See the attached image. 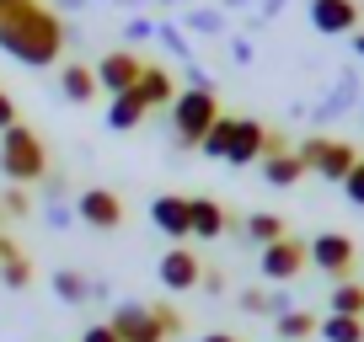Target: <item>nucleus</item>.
I'll list each match as a JSON object with an SVG mask.
<instances>
[{
    "mask_svg": "<svg viewBox=\"0 0 364 342\" xmlns=\"http://www.w3.org/2000/svg\"><path fill=\"white\" fill-rule=\"evenodd\" d=\"M0 48L27 70H48L65 54V22L43 0H22L11 11H0Z\"/></svg>",
    "mask_w": 364,
    "mask_h": 342,
    "instance_id": "nucleus-1",
    "label": "nucleus"
},
{
    "mask_svg": "<svg viewBox=\"0 0 364 342\" xmlns=\"http://www.w3.org/2000/svg\"><path fill=\"white\" fill-rule=\"evenodd\" d=\"M48 171H54L48 166V145L33 123H11L0 134V177L11 187H38Z\"/></svg>",
    "mask_w": 364,
    "mask_h": 342,
    "instance_id": "nucleus-2",
    "label": "nucleus"
},
{
    "mask_svg": "<svg viewBox=\"0 0 364 342\" xmlns=\"http://www.w3.org/2000/svg\"><path fill=\"white\" fill-rule=\"evenodd\" d=\"M107 326L118 331V342H171V337H182V310L177 305H134V299H124V305H113Z\"/></svg>",
    "mask_w": 364,
    "mask_h": 342,
    "instance_id": "nucleus-3",
    "label": "nucleus"
},
{
    "mask_svg": "<svg viewBox=\"0 0 364 342\" xmlns=\"http://www.w3.org/2000/svg\"><path fill=\"white\" fill-rule=\"evenodd\" d=\"M220 118V96L215 92H193V86H182L177 102H171V134H177V150H198L204 134L215 128Z\"/></svg>",
    "mask_w": 364,
    "mask_h": 342,
    "instance_id": "nucleus-4",
    "label": "nucleus"
},
{
    "mask_svg": "<svg viewBox=\"0 0 364 342\" xmlns=\"http://www.w3.org/2000/svg\"><path fill=\"white\" fill-rule=\"evenodd\" d=\"M295 155H300V166H306V171H316L321 182H343V177L353 171V160H359V150H353L348 139L311 134V139H300V145H295Z\"/></svg>",
    "mask_w": 364,
    "mask_h": 342,
    "instance_id": "nucleus-5",
    "label": "nucleus"
},
{
    "mask_svg": "<svg viewBox=\"0 0 364 342\" xmlns=\"http://www.w3.org/2000/svg\"><path fill=\"white\" fill-rule=\"evenodd\" d=\"M306 251H311V267H321L332 284L353 278V267H359V246H353L348 236H338V230H321V236H311Z\"/></svg>",
    "mask_w": 364,
    "mask_h": 342,
    "instance_id": "nucleus-6",
    "label": "nucleus"
},
{
    "mask_svg": "<svg viewBox=\"0 0 364 342\" xmlns=\"http://www.w3.org/2000/svg\"><path fill=\"white\" fill-rule=\"evenodd\" d=\"M75 219H80L86 230L113 236V230H124L129 209H124V198H118L113 187H80V193H75Z\"/></svg>",
    "mask_w": 364,
    "mask_h": 342,
    "instance_id": "nucleus-7",
    "label": "nucleus"
},
{
    "mask_svg": "<svg viewBox=\"0 0 364 342\" xmlns=\"http://www.w3.org/2000/svg\"><path fill=\"white\" fill-rule=\"evenodd\" d=\"M306 267H311V251H306L300 236H284V241H273V246L257 251V273L268 278V284H295Z\"/></svg>",
    "mask_w": 364,
    "mask_h": 342,
    "instance_id": "nucleus-8",
    "label": "nucleus"
},
{
    "mask_svg": "<svg viewBox=\"0 0 364 342\" xmlns=\"http://www.w3.org/2000/svg\"><path fill=\"white\" fill-rule=\"evenodd\" d=\"M156 278H161V289H171V294H188V289H198V278H204V257H198L193 246H171L156 263Z\"/></svg>",
    "mask_w": 364,
    "mask_h": 342,
    "instance_id": "nucleus-9",
    "label": "nucleus"
},
{
    "mask_svg": "<svg viewBox=\"0 0 364 342\" xmlns=\"http://www.w3.org/2000/svg\"><path fill=\"white\" fill-rule=\"evenodd\" d=\"M91 70H97V86H102L107 96H124V92H134V80H139V70H145V59H139L134 48H113V54H102Z\"/></svg>",
    "mask_w": 364,
    "mask_h": 342,
    "instance_id": "nucleus-10",
    "label": "nucleus"
},
{
    "mask_svg": "<svg viewBox=\"0 0 364 342\" xmlns=\"http://www.w3.org/2000/svg\"><path fill=\"white\" fill-rule=\"evenodd\" d=\"M311 27L321 38H343V33H359V0H311Z\"/></svg>",
    "mask_w": 364,
    "mask_h": 342,
    "instance_id": "nucleus-11",
    "label": "nucleus"
},
{
    "mask_svg": "<svg viewBox=\"0 0 364 342\" xmlns=\"http://www.w3.org/2000/svg\"><path fill=\"white\" fill-rule=\"evenodd\" d=\"M150 225H156L166 241H177V246H182V241L193 236V214H188V198H182V193H161L156 204H150Z\"/></svg>",
    "mask_w": 364,
    "mask_h": 342,
    "instance_id": "nucleus-12",
    "label": "nucleus"
},
{
    "mask_svg": "<svg viewBox=\"0 0 364 342\" xmlns=\"http://www.w3.org/2000/svg\"><path fill=\"white\" fill-rule=\"evenodd\" d=\"M353 102H364V86H359V75H353V70H343V75L332 80V92L311 107V123H332V118H343Z\"/></svg>",
    "mask_w": 364,
    "mask_h": 342,
    "instance_id": "nucleus-13",
    "label": "nucleus"
},
{
    "mask_svg": "<svg viewBox=\"0 0 364 342\" xmlns=\"http://www.w3.org/2000/svg\"><path fill=\"white\" fill-rule=\"evenodd\" d=\"M177 92H182V86H177V75H171L166 65H145V70H139V80H134V96L145 102V113L171 107V102H177Z\"/></svg>",
    "mask_w": 364,
    "mask_h": 342,
    "instance_id": "nucleus-14",
    "label": "nucleus"
},
{
    "mask_svg": "<svg viewBox=\"0 0 364 342\" xmlns=\"http://www.w3.org/2000/svg\"><path fill=\"white\" fill-rule=\"evenodd\" d=\"M262 150H268V123H257V118H236V139H230L225 160H230V166H257Z\"/></svg>",
    "mask_w": 364,
    "mask_h": 342,
    "instance_id": "nucleus-15",
    "label": "nucleus"
},
{
    "mask_svg": "<svg viewBox=\"0 0 364 342\" xmlns=\"http://www.w3.org/2000/svg\"><path fill=\"white\" fill-rule=\"evenodd\" d=\"M0 284L11 289V294H22V289H33V257H27L22 246H16L6 230H0Z\"/></svg>",
    "mask_w": 364,
    "mask_h": 342,
    "instance_id": "nucleus-16",
    "label": "nucleus"
},
{
    "mask_svg": "<svg viewBox=\"0 0 364 342\" xmlns=\"http://www.w3.org/2000/svg\"><path fill=\"white\" fill-rule=\"evenodd\" d=\"M59 96H65V102H75V107L97 102V96H102L97 70H91V65H75V59H70V65H59Z\"/></svg>",
    "mask_w": 364,
    "mask_h": 342,
    "instance_id": "nucleus-17",
    "label": "nucleus"
},
{
    "mask_svg": "<svg viewBox=\"0 0 364 342\" xmlns=\"http://www.w3.org/2000/svg\"><path fill=\"white\" fill-rule=\"evenodd\" d=\"M188 214H193V236L198 241H220L236 219L225 214V204L220 198H188Z\"/></svg>",
    "mask_w": 364,
    "mask_h": 342,
    "instance_id": "nucleus-18",
    "label": "nucleus"
},
{
    "mask_svg": "<svg viewBox=\"0 0 364 342\" xmlns=\"http://www.w3.org/2000/svg\"><path fill=\"white\" fill-rule=\"evenodd\" d=\"M241 241H247V246H273V241H284L289 236V225H284V214H268V209H257V214H247L241 219V230H236Z\"/></svg>",
    "mask_w": 364,
    "mask_h": 342,
    "instance_id": "nucleus-19",
    "label": "nucleus"
},
{
    "mask_svg": "<svg viewBox=\"0 0 364 342\" xmlns=\"http://www.w3.org/2000/svg\"><path fill=\"white\" fill-rule=\"evenodd\" d=\"M241 310L247 316H284V310H295V299H289L284 284H268V289H241Z\"/></svg>",
    "mask_w": 364,
    "mask_h": 342,
    "instance_id": "nucleus-20",
    "label": "nucleus"
},
{
    "mask_svg": "<svg viewBox=\"0 0 364 342\" xmlns=\"http://www.w3.org/2000/svg\"><path fill=\"white\" fill-rule=\"evenodd\" d=\"M257 166H262V182H268V187H295L300 177H306V166H300L295 150H268Z\"/></svg>",
    "mask_w": 364,
    "mask_h": 342,
    "instance_id": "nucleus-21",
    "label": "nucleus"
},
{
    "mask_svg": "<svg viewBox=\"0 0 364 342\" xmlns=\"http://www.w3.org/2000/svg\"><path fill=\"white\" fill-rule=\"evenodd\" d=\"M177 27L188 38H225V11H220V6H188Z\"/></svg>",
    "mask_w": 364,
    "mask_h": 342,
    "instance_id": "nucleus-22",
    "label": "nucleus"
},
{
    "mask_svg": "<svg viewBox=\"0 0 364 342\" xmlns=\"http://www.w3.org/2000/svg\"><path fill=\"white\" fill-rule=\"evenodd\" d=\"M48 284H54V299H59V305H86V299H91V278L86 273H80V267H54V278H48Z\"/></svg>",
    "mask_w": 364,
    "mask_h": 342,
    "instance_id": "nucleus-23",
    "label": "nucleus"
},
{
    "mask_svg": "<svg viewBox=\"0 0 364 342\" xmlns=\"http://www.w3.org/2000/svg\"><path fill=\"white\" fill-rule=\"evenodd\" d=\"M139 123H145V102H139L134 92L107 96V128H113V134H129V128H139Z\"/></svg>",
    "mask_w": 364,
    "mask_h": 342,
    "instance_id": "nucleus-24",
    "label": "nucleus"
},
{
    "mask_svg": "<svg viewBox=\"0 0 364 342\" xmlns=\"http://www.w3.org/2000/svg\"><path fill=\"white\" fill-rule=\"evenodd\" d=\"M327 316H364V284H359V278H343V284H332Z\"/></svg>",
    "mask_w": 364,
    "mask_h": 342,
    "instance_id": "nucleus-25",
    "label": "nucleus"
},
{
    "mask_svg": "<svg viewBox=\"0 0 364 342\" xmlns=\"http://www.w3.org/2000/svg\"><path fill=\"white\" fill-rule=\"evenodd\" d=\"M156 43L166 48L171 59H182V65H188V59H193V38L182 33L177 22H166V16H156Z\"/></svg>",
    "mask_w": 364,
    "mask_h": 342,
    "instance_id": "nucleus-26",
    "label": "nucleus"
},
{
    "mask_svg": "<svg viewBox=\"0 0 364 342\" xmlns=\"http://www.w3.org/2000/svg\"><path fill=\"white\" fill-rule=\"evenodd\" d=\"M316 326H321V321L311 316V310H284V316L273 321V331H279L284 342H306V337H316Z\"/></svg>",
    "mask_w": 364,
    "mask_h": 342,
    "instance_id": "nucleus-27",
    "label": "nucleus"
},
{
    "mask_svg": "<svg viewBox=\"0 0 364 342\" xmlns=\"http://www.w3.org/2000/svg\"><path fill=\"white\" fill-rule=\"evenodd\" d=\"M321 342H364V316H327L316 326Z\"/></svg>",
    "mask_w": 364,
    "mask_h": 342,
    "instance_id": "nucleus-28",
    "label": "nucleus"
},
{
    "mask_svg": "<svg viewBox=\"0 0 364 342\" xmlns=\"http://www.w3.org/2000/svg\"><path fill=\"white\" fill-rule=\"evenodd\" d=\"M230 139H236V118H230V113H220V118H215V128L204 134V145H198V150H204L209 160H225Z\"/></svg>",
    "mask_w": 364,
    "mask_h": 342,
    "instance_id": "nucleus-29",
    "label": "nucleus"
},
{
    "mask_svg": "<svg viewBox=\"0 0 364 342\" xmlns=\"http://www.w3.org/2000/svg\"><path fill=\"white\" fill-rule=\"evenodd\" d=\"M0 214L6 219H27L33 214V187H6V193H0Z\"/></svg>",
    "mask_w": 364,
    "mask_h": 342,
    "instance_id": "nucleus-30",
    "label": "nucleus"
},
{
    "mask_svg": "<svg viewBox=\"0 0 364 342\" xmlns=\"http://www.w3.org/2000/svg\"><path fill=\"white\" fill-rule=\"evenodd\" d=\"M343 198H348L353 209H364V155L353 160V171L343 177Z\"/></svg>",
    "mask_w": 364,
    "mask_h": 342,
    "instance_id": "nucleus-31",
    "label": "nucleus"
},
{
    "mask_svg": "<svg viewBox=\"0 0 364 342\" xmlns=\"http://www.w3.org/2000/svg\"><path fill=\"white\" fill-rule=\"evenodd\" d=\"M43 219H48V230H70V225H75V204H70V198L43 204Z\"/></svg>",
    "mask_w": 364,
    "mask_h": 342,
    "instance_id": "nucleus-32",
    "label": "nucleus"
},
{
    "mask_svg": "<svg viewBox=\"0 0 364 342\" xmlns=\"http://www.w3.org/2000/svg\"><path fill=\"white\" fill-rule=\"evenodd\" d=\"M38 193H43V204H59V198H70V182L59 177V171H48L43 182H38Z\"/></svg>",
    "mask_w": 364,
    "mask_h": 342,
    "instance_id": "nucleus-33",
    "label": "nucleus"
},
{
    "mask_svg": "<svg viewBox=\"0 0 364 342\" xmlns=\"http://www.w3.org/2000/svg\"><path fill=\"white\" fill-rule=\"evenodd\" d=\"M124 38H129V43H145V38H156V22H150V16H129Z\"/></svg>",
    "mask_w": 364,
    "mask_h": 342,
    "instance_id": "nucleus-34",
    "label": "nucleus"
},
{
    "mask_svg": "<svg viewBox=\"0 0 364 342\" xmlns=\"http://www.w3.org/2000/svg\"><path fill=\"white\" fill-rule=\"evenodd\" d=\"M289 0H257V6H252V27H262V22H273V16L284 11Z\"/></svg>",
    "mask_w": 364,
    "mask_h": 342,
    "instance_id": "nucleus-35",
    "label": "nucleus"
},
{
    "mask_svg": "<svg viewBox=\"0 0 364 342\" xmlns=\"http://www.w3.org/2000/svg\"><path fill=\"white\" fill-rule=\"evenodd\" d=\"M198 289H204V294H225V273L204 263V278H198Z\"/></svg>",
    "mask_w": 364,
    "mask_h": 342,
    "instance_id": "nucleus-36",
    "label": "nucleus"
},
{
    "mask_svg": "<svg viewBox=\"0 0 364 342\" xmlns=\"http://www.w3.org/2000/svg\"><path fill=\"white\" fill-rule=\"evenodd\" d=\"M230 59H236V65H252V59H257L252 38H230Z\"/></svg>",
    "mask_w": 364,
    "mask_h": 342,
    "instance_id": "nucleus-37",
    "label": "nucleus"
},
{
    "mask_svg": "<svg viewBox=\"0 0 364 342\" xmlns=\"http://www.w3.org/2000/svg\"><path fill=\"white\" fill-rule=\"evenodd\" d=\"M80 342H118V331L107 326V321H97V326H86V331H80Z\"/></svg>",
    "mask_w": 364,
    "mask_h": 342,
    "instance_id": "nucleus-38",
    "label": "nucleus"
},
{
    "mask_svg": "<svg viewBox=\"0 0 364 342\" xmlns=\"http://www.w3.org/2000/svg\"><path fill=\"white\" fill-rule=\"evenodd\" d=\"M11 123H22V118H16V102H11L6 92H0V134H6Z\"/></svg>",
    "mask_w": 364,
    "mask_h": 342,
    "instance_id": "nucleus-39",
    "label": "nucleus"
},
{
    "mask_svg": "<svg viewBox=\"0 0 364 342\" xmlns=\"http://www.w3.org/2000/svg\"><path fill=\"white\" fill-rule=\"evenodd\" d=\"M252 6H257V0H220V11H225V16L230 11H252Z\"/></svg>",
    "mask_w": 364,
    "mask_h": 342,
    "instance_id": "nucleus-40",
    "label": "nucleus"
},
{
    "mask_svg": "<svg viewBox=\"0 0 364 342\" xmlns=\"http://www.w3.org/2000/svg\"><path fill=\"white\" fill-rule=\"evenodd\" d=\"M198 342H236L230 331H209V337H198Z\"/></svg>",
    "mask_w": 364,
    "mask_h": 342,
    "instance_id": "nucleus-41",
    "label": "nucleus"
},
{
    "mask_svg": "<svg viewBox=\"0 0 364 342\" xmlns=\"http://www.w3.org/2000/svg\"><path fill=\"white\" fill-rule=\"evenodd\" d=\"M59 11H86V0H59Z\"/></svg>",
    "mask_w": 364,
    "mask_h": 342,
    "instance_id": "nucleus-42",
    "label": "nucleus"
},
{
    "mask_svg": "<svg viewBox=\"0 0 364 342\" xmlns=\"http://www.w3.org/2000/svg\"><path fill=\"white\" fill-rule=\"evenodd\" d=\"M161 11H182V6H188V0H156Z\"/></svg>",
    "mask_w": 364,
    "mask_h": 342,
    "instance_id": "nucleus-43",
    "label": "nucleus"
},
{
    "mask_svg": "<svg viewBox=\"0 0 364 342\" xmlns=\"http://www.w3.org/2000/svg\"><path fill=\"white\" fill-rule=\"evenodd\" d=\"M353 59H364V33H353Z\"/></svg>",
    "mask_w": 364,
    "mask_h": 342,
    "instance_id": "nucleus-44",
    "label": "nucleus"
}]
</instances>
